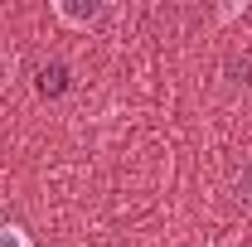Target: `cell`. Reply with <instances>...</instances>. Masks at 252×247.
Returning a JSON list of instances; mask_svg holds the SVG:
<instances>
[{"instance_id": "obj_2", "label": "cell", "mask_w": 252, "mask_h": 247, "mask_svg": "<svg viewBox=\"0 0 252 247\" xmlns=\"http://www.w3.org/2000/svg\"><path fill=\"white\" fill-rule=\"evenodd\" d=\"M228 73H233L238 88H252V59H233V63H228Z\"/></svg>"}, {"instance_id": "obj_5", "label": "cell", "mask_w": 252, "mask_h": 247, "mask_svg": "<svg viewBox=\"0 0 252 247\" xmlns=\"http://www.w3.org/2000/svg\"><path fill=\"white\" fill-rule=\"evenodd\" d=\"M243 199H248V204H252V170H248V175H243Z\"/></svg>"}, {"instance_id": "obj_4", "label": "cell", "mask_w": 252, "mask_h": 247, "mask_svg": "<svg viewBox=\"0 0 252 247\" xmlns=\"http://www.w3.org/2000/svg\"><path fill=\"white\" fill-rule=\"evenodd\" d=\"M39 88H44V93H59V88H63V68H59V63L39 73Z\"/></svg>"}, {"instance_id": "obj_1", "label": "cell", "mask_w": 252, "mask_h": 247, "mask_svg": "<svg viewBox=\"0 0 252 247\" xmlns=\"http://www.w3.org/2000/svg\"><path fill=\"white\" fill-rule=\"evenodd\" d=\"M59 15L68 20V25H88V20L102 15V10H97V5H68V0H59Z\"/></svg>"}, {"instance_id": "obj_3", "label": "cell", "mask_w": 252, "mask_h": 247, "mask_svg": "<svg viewBox=\"0 0 252 247\" xmlns=\"http://www.w3.org/2000/svg\"><path fill=\"white\" fill-rule=\"evenodd\" d=\"M0 247H30V238H25L15 223H0Z\"/></svg>"}]
</instances>
